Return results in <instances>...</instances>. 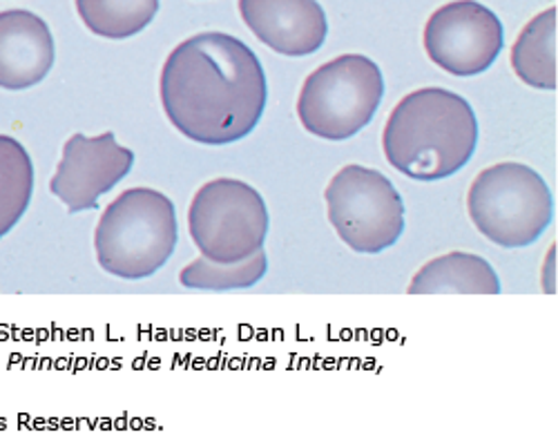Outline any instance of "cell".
I'll list each match as a JSON object with an SVG mask.
<instances>
[{"mask_svg": "<svg viewBox=\"0 0 558 435\" xmlns=\"http://www.w3.org/2000/svg\"><path fill=\"white\" fill-rule=\"evenodd\" d=\"M161 108L168 121L202 145L246 138L268 101L264 68L246 43L221 32L179 43L163 63Z\"/></svg>", "mask_w": 558, "mask_h": 435, "instance_id": "cell-1", "label": "cell"}, {"mask_svg": "<svg viewBox=\"0 0 558 435\" xmlns=\"http://www.w3.org/2000/svg\"><path fill=\"white\" fill-rule=\"evenodd\" d=\"M268 228L264 197L240 179L204 183L189 210V230L197 251L217 264H238L262 251Z\"/></svg>", "mask_w": 558, "mask_h": 435, "instance_id": "cell-6", "label": "cell"}, {"mask_svg": "<svg viewBox=\"0 0 558 435\" xmlns=\"http://www.w3.org/2000/svg\"><path fill=\"white\" fill-rule=\"evenodd\" d=\"M556 16V8H549L532 19L511 47V68L517 76L525 85L547 92H556L558 87Z\"/></svg>", "mask_w": 558, "mask_h": 435, "instance_id": "cell-13", "label": "cell"}, {"mask_svg": "<svg viewBox=\"0 0 558 435\" xmlns=\"http://www.w3.org/2000/svg\"><path fill=\"white\" fill-rule=\"evenodd\" d=\"M425 50L440 70L453 76H478L502 50V23L476 0H456L427 21Z\"/></svg>", "mask_w": 558, "mask_h": 435, "instance_id": "cell-8", "label": "cell"}, {"mask_svg": "<svg viewBox=\"0 0 558 435\" xmlns=\"http://www.w3.org/2000/svg\"><path fill=\"white\" fill-rule=\"evenodd\" d=\"M409 295H498L500 279L492 264L472 253H447L427 262L407 288Z\"/></svg>", "mask_w": 558, "mask_h": 435, "instance_id": "cell-12", "label": "cell"}, {"mask_svg": "<svg viewBox=\"0 0 558 435\" xmlns=\"http://www.w3.org/2000/svg\"><path fill=\"white\" fill-rule=\"evenodd\" d=\"M268 273V257L262 251L251 255L244 262L238 264H217L208 257H199L191 262L179 273V281L185 288L195 290H215V293H223V290H240L251 288L264 279Z\"/></svg>", "mask_w": 558, "mask_h": 435, "instance_id": "cell-16", "label": "cell"}, {"mask_svg": "<svg viewBox=\"0 0 558 435\" xmlns=\"http://www.w3.org/2000/svg\"><path fill=\"white\" fill-rule=\"evenodd\" d=\"M76 12L92 34L121 40L153 23L159 0H76Z\"/></svg>", "mask_w": 558, "mask_h": 435, "instance_id": "cell-15", "label": "cell"}, {"mask_svg": "<svg viewBox=\"0 0 558 435\" xmlns=\"http://www.w3.org/2000/svg\"><path fill=\"white\" fill-rule=\"evenodd\" d=\"M248 29L284 57L315 55L327 40V14L317 0H240Z\"/></svg>", "mask_w": 558, "mask_h": 435, "instance_id": "cell-10", "label": "cell"}, {"mask_svg": "<svg viewBox=\"0 0 558 435\" xmlns=\"http://www.w3.org/2000/svg\"><path fill=\"white\" fill-rule=\"evenodd\" d=\"M54 36L27 10L0 12V89H29L54 68Z\"/></svg>", "mask_w": 558, "mask_h": 435, "instance_id": "cell-11", "label": "cell"}, {"mask_svg": "<svg viewBox=\"0 0 558 435\" xmlns=\"http://www.w3.org/2000/svg\"><path fill=\"white\" fill-rule=\"evenodd\" d=\"M329 221L362 255L389 251L404 232V204L393 183L374 168L344 166L324 190Z\"/></svg>", "mask_w": 558, "mask_h": 435, "instance_id": "cell-7", "label": "cell"}, {"mask_svg": "<svg viewBox=\"0 0 558 435\" xmlns=\"http://www.w3.org/2000/svg\"><path fill=\"white\" fill-rule=\"evenodd\" d=\"M476 145L474 108L445 87L407 94L391 110L383 132L387 161L415 181H440L460 172L474 157Z\"/></svg>", "mask_w": 558, "mask_h": 435, "instance_id": "cell-2", "label": "cell"}, {"mask_svg": "<svg viewBox=\"0 0 558 435\" xmlns=\"http://www.w3.org/2000/svg\"><path fill=\"white\" fill-rule=\"evenodd\" d=\"M383 96L380 68L362 55H344L308 74L298 96V117L313 136L347 141L374 121Z\"/></svg>", "mask_w": 558, "mask_h": 435, "instance_id": "cell-5", "label": "cell"}, {"mask_svg": "<svg viewBox=\"0 0 558 435\" xmlns=\"http://www.w3.org/2000/svg\"><path fill=\"white\" fill-rule=\"evenodd\" d=\"M34 197V164L25 145L0 134V239L12 232Z\"/></svg>", "mask_w": 558, "mask_h": 435, "instance_id": "cell-14", "label": "cell"}, {"mask_svg": "<svg viewBox=\"0 0 558 435\" xmlns=\"http://www.w3.org/2000/svg\"><path fill=\"white\" fill-rule=\"evenodd\" d=\"M177 239L172 200L153 188H130L104 210L95 230V251L106 273L136 281L166 266Z\"/></svg>", "mask_w": 558, "mask_h": 435, "instance_id": "cell-3", "label": "cell"}, {"mask_svg": "<svg viewBox=\"0 0 558 435\" xmlns=\"http://www.w3.org/2000/svg\"><path fill=\"white\" fill-rule=\"evenodd\" d=\"M468 213L500 249H525L547 230L554 197L545 179L530 166L502 161L485 168L472 183Z\"/></svg>", "mask_w": 558, "mask_h": 435, "instance_id": "cell-4", "label": "cell"}, {"mask_svg": "<svg viewBox=\"0 0 558 435\" xmlns=\"http://www.w3.org/2000/svg\"><path fill=\"white\" fill-rule=\"evenodd\" d=\"M132 166L134 153L117 143L112 132L72 134L63 145L50 190L72 215L97 210L99 200L130 174Z\"/></svg>", "mask_w": 558, "mask_h": 435, "instance_id": "cell-9", "label": "cell"}]
</instances>
